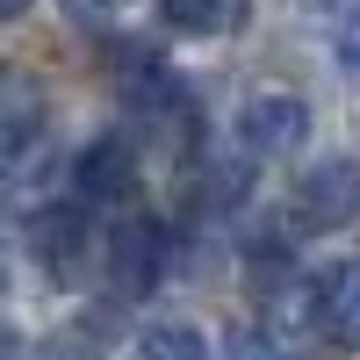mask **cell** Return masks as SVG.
I'll return each mask as SVG.
<instances>
[{
	"mask_svg": "<svg viewBox=\"0 0 360 360\" xmlns=\"http://www.w3.org/2000/svg\"><path fill=\"white\" fill-rule=\"evenodd\" d=\"M37 173H44V101L37 86L8 79L0 86V195L15 202Z\"/></svg>",
	"mask_w": 360,
	"mask_h": 360,
	"instance_id": "cell-1",
	"label": "cell"
},
{
	"mask_svg": "<svg viewBox=\"0 0 360 360\" xmlns=\"http://www.w3.org/2000/svg\"><path fill=\"white\" fill-rule=\"evenodd\" d=\"M29 8V0H0V22H8V15H22Z\"/></svg>",
	"mask_w": 360,
	"mask_h": 360,
	"instance_id": "cell-15",
	"label": "cell"
},
{
	"mask_svg": "<svg viewBox=\"0 0 360 360\" xmlns=\"http://www.w3.org/2000/svg\"><path fill=\"white\" fill-rule=\"evenodd\" d=\"M0 360H22V346H15V332L0 324Z\"/></svg>",
	"mask_w": 360,
	"mask_h": 360,
	"instance_id": "cell-14",
	"label": "cell"
},
{
	"mask_svg": "<svg viewBox=\"0 0 360 360\" xmlns=\"http://www.w3.org/2000/svg\"><path fill=\"white\" fill-rule=\"evenodd\" d=\"M360 217V166L353 159H317L295 180V224L303 231H346Z\"/></svg>",
	"mask_w": 360,
	"mask_h": 360,
	"instance_id": "cell-3",
	"label": "cell"
},
{
	"mask_svg": "<svg viewBox=\"0 0 360 360\" xmlns=\"http://www.w3.org/2000/svg\"><path fill=\"white\" fill-rule=\"evenodd\" d=\"M159 15L188 37H224V29L245 22V0H159Z\"/></svg>",
	"mask_w": 360,
	"mask_h": 360,
	"instance_id": "cell-8",
	"label": "cell"
},
{
	"mask_svg": "<svg viewBox=\"0 0 360 360\" xmlns=\"http://www.w3.org/2000/svg\"><path fill=\"white\" fill-rule=\"evenodd\" d=\"M44 360H101L94 346H72V339H58V346H44Z\"/></svg>",
	"mask_w": 360,
	"mask_h": 360,
	"instance_id": "cell-13",
	"label": "cell"
},
{
	"mask_svg": "<svg viewBox=\"0 0 360 360\" xmlns=\"http://www.w3.org/2000/svg\"><path fill=\"white\" fill-rule=\"evenodd\" d=\"M58 8H65L72 22H86V29H101V22H115V15H123L130 0H58Z\"/></svg>",
	"mask_w": 360,
	"mask_h": 360,
	"instance_id": "cell-11",
	"label": "cell"
},
{
	"mask_svg": "<svg viewBox=\"0 0 360 360\" xmlns=\"http://www.w3.org/2000/svg\"><path fill=\"white\" fill-rule=\"evenodd\" d=\"M332 51H339V72H353L360 79V8L339 22V37H332Z\"/></svg>",
	"mask_w": 360,
	"mask_h": 360,
	"instance_id": "cell-12",
	"label": "cell"
},
{
	"mask_svg": "<svg viewBox=\"0 0 360 360\" xmlns=\"http://www.w3.org/2000/svg\"><path fill=\"white\" fill-rule=\"evenodd\" d=\"M137 353H144V360H217L195 324H173V317L144 324V332H137Z\"/></svg>",
	"mask_w": 360,
	"mask_h": 360,
	"instance_id": "cell-9",
	"label": "cell"
},
{
	"mask_svg": "<svg viewBox=\"0 0 360 360\" xmlns=\"http://www.w3.org/2000/svg\"><path fill=\"white\" fill-rule=\"evenodd\" d=\"M317 324L332 346H360V259H339L317 281Z\"/></svg>",
	"mask_w": 360,
	"mask_h": 360,
	"instance_id": "cell-6",
	"label": "cell"
},
{
	"mask_svg": "<svg viewBox=\"0 0 360 360\" xmlns=\"http://www.w3.org/2000/svg\"><path fill=\"white\" fill-rule=\"evenodd\" d=\"M29 238H37V259L65 281L79 266V245H86V217H79V209H44V217L29 224Z\"/></svg>",
	"mask_w": 360,
	"mask_h": 360,
	"instance_id": "cell-7",
	"label": "cell"
},
{
	"mask_svg": "<svg viewBox=\"0 0 360 360\" xmlns=\"http://www.w3.org/2000/svg\"><path fill=\"white\" fill-rule=\"evenodd\" d=\"M303 137H310V101L303 94H252L238 108V144L252 159H288V152H303Z\"/></svg>",
	"mask_w": 360,
	"mask_h": 360,
	"instance_id": "cell-4",
	"label": "cell"
},
{
	"mask_svg": "<svg viewBox=\"0 0 360 360\" xmlns=\"http://www.w3.org/2000/svg\"><path fill=\"white\" fill-rule=\"evenodd\" d=\"M317 8H346V0H317Z\"/></svg>",
	"mask_w": 360,
	"mask_h": 360,
	"instance_id": "cell-16",
	"label": "cell"
},
{
	"mask_svg": "<svg viewBox=\"0 0 360 360\" xmlns=\"http://www.w3.org/2000/svg\"><path fill=\"white\" fill-rule=\"evenodd\" d=\"M166 259H173V238L159 217H130L108 231V281L115 295H152L166 281Z\"/></svg>",
	"mask_w": 360,
	"mask_h": 360,
	"instance_id": "cell-2",
	"label": "cell"
},
{
	"mask_svg": "<svg viewBox=\"0 0 360 360\" xmlns=\"http://www.w3.org/2000/svg\"><path fill=\"white\" fill-rule=\"evenodd\" d=\"M231 360H288V353H281V339L266 332V324H259V332L245 324V332H231Z\"/></svg>",
	"mask_w": 360,
	"mask_h": 360,
	"instance_id": "cell-10",
	"label": "cell"
},
{
	"mask_svg": "<svg viewBox=\"0 0 360 360\" xmlns=\"http://www.w3.org/2000/svg\"><path fill=\"white\" fill-rule=\"evenodd\" d=\"M72 180H79V202H115V195H130L137 159H130V144H123V137H94V144L79 152Z\"/></svg>",
	"mask_w": 360,
	"mask_h": 360,
	"instance_id": "cell-5",
	"label": "cell"
}]
</instances>
